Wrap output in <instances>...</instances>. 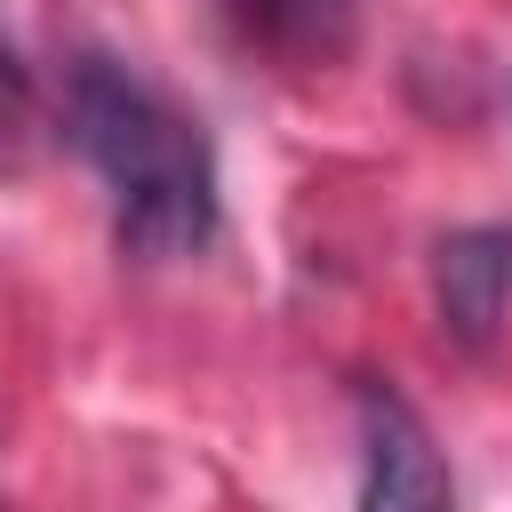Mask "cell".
I'll return each instance as SVG.
<instances>
[{
	"mask_svg": "<svg viewBox=\"0 0 512 512\" xmlns=\"http://www.w3.org/2000/svg\"><path fill=\"white\" fill-rule=\"evenodd\" d=\"M64 136L112 184V232L128 256L168 264L216 232V152L152 80L112 56H80L64 88Z\"/></svg>",
	"mask_w": 512,
	"mask_h": 512,
	"instance_id": "cell-1",
	"label": "cell"
},
{
	"mask_svg": "<svg viewBox=\"0 0 512 512\" xmlns=\"http://www.w3.org/2000/svg\"><path fill=\"white\" fill-rule=\"evenodd\" d=\"M360 512H456V480L392 384H360Z\"/></svg>",
	"mask_w": 512,
	"mask_h": 512,
	"instance_id": "cell-2",
	"label": "cell"
},
{
	"mask_svg": "<svg viewBox=\"0 0 512 512\" xmlns=\"http://www.w3.org/2000/svg\"><path fill=\"white\" fill-rule=\"evenodd\" d=\"M432 304L448 344L488 352L512 312V224H464L432 248Z\"/></svg>",
	"mask_w": 512,
	"mask_h": 512,
	"instance_id": "cell-3",
	"label": "cell"
},
{
	"mask_svg": "<svg viewBox=\"0 0 512 512\" xmlns=\"http://www.w3.org/2000/svg\"><path fill=\"white\" fill-rule=\"evenodd\" d=\"M248 40L280 56H336L352 40V0H224Z\"/></svg>",
	"mask_w": 512,
	"mask_h": 512,
	"instance_id": "cell-4",
	"label": "cell"
},
{
	"mask_svg": "<svg viewBox=\"0 0 512 512\" xmlns=\"http://www.w3.org/2000/svg\"><path fill=\"white\" fill-rule=\"evenodd\" d=\"M32 152H40V88H32V72L0 48V176H16Z\"/></svg>",
	"mask_w": 512,
	"mask_h": 512,
	"instance_id": "cell-5",
	"label": "cell"
}]
</instances>
